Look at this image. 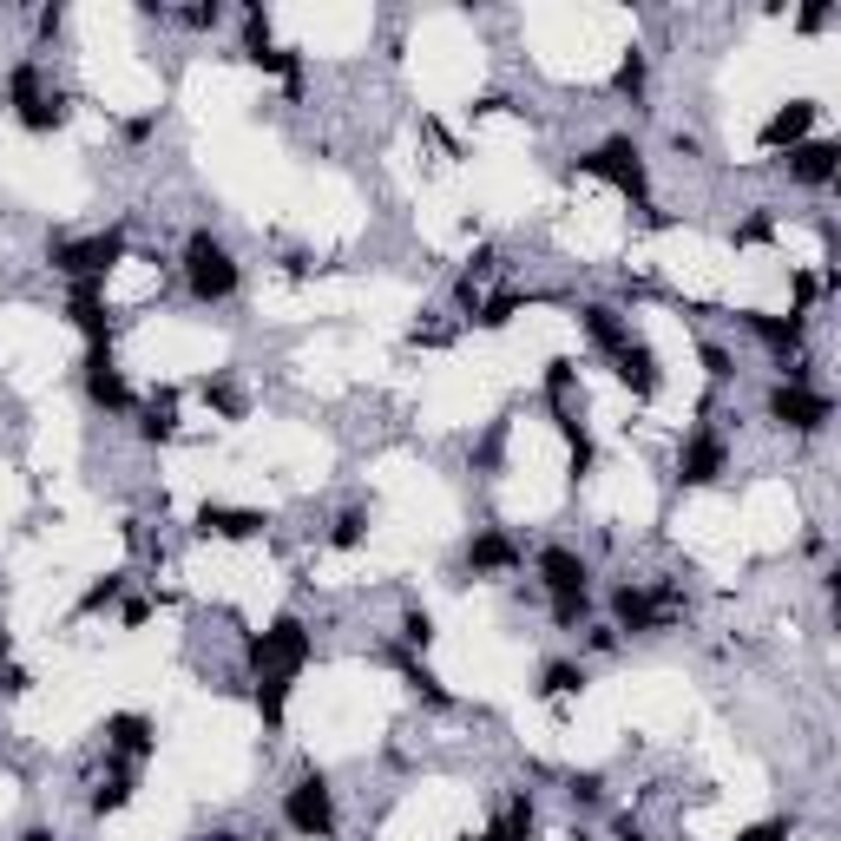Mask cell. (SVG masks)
<instances>
[{"instance_id":"cell-1","label":"cell","mask_w":841,"mask_h":841,"mask_svg":"<svg viewBox=\"0 0 841 841\" xmlns=\"http://www.w3.org/2000/svg\"><path fill=\"white\" fill-rule=\"evenodd\" d=\"M185 283H191L198 303H224L237 289V257L210 230H191V244H185Z\"/></svg>"},{"instance_id":"cell-2","label":"cell","mask_w":841,"mask_h":841,"mask_svg":"<svg viewBox=\"0 0 841 841\" xmlns=\"http://www.w3.org/2000/svg\"><path fill=\"white\" fill-rule=\"evenodd\" d=\"M244 657L257 664V677H296L303 657H309V631H303V619H277L270 631H257L244 644Z\"/></svg>"},{"instance_id":"cell-3","label":"cell","mask_w":841,"mask_h":841,"mask_svg":"<svg viewBox=\"0 0 841 841\" xmlns=\"http://www.w3.org/2000/svg\"><path fill=\"white\" fill-rule=\"evenodd\" d=\"M126 257V230H99V237H79V244H53V270L72 283H99L106 270H119Z\"/></svg>"},{"instance_id":"cell-4","label":"cell","mask_w":841,"mask_h":841,"mask_svg":"<svg viewBox=\"0 0 841 841\" xmlns=\"http://www.w3.org/2000/svg\"><path fill=\"white\" fill-rule=\"evenodd\" d=\"M283 822H289L296 835H309V841L336 835V795H329V782H323V775H303V782L283 795Z\"/></svg>"},{"instance_id":"cell-5","label":"cell","mask_w":841,"mask_h":841,"mask_svg":"<svg viewBox=\"0 0 841 841\" xmlns=\"http://www.w3.org/2000/svg\"><path fill=\"white\" fill-rule=\"evenodd\" d=\"M585 171L605 178V185H619L625 198H644V158H637V145L631 139H605L592 158H585Z\"/></svg>"},{"instance_id":"cell-6","label":"cell","mask_w":841,"mask_h":841,"mask_svg":"<svg viewBox=\"0 0 841 841\" xmlns=\"http://www.w3.org/2000/svg\"><path fill=\"white\" fill-rule=\"evenodd\" d=\"M770 420L795 427V434H815V427L829 420V402H822V395H809L802 382H782V388H770Z\"/></svg>"},{"instance_id":"cell-7","label":"cell","mask_w":841,"mask_h":841,"mask_svg":"<svg viewBox=\"0 0 841 841\" xmlns=\"http://www.w3.org/2000/svg\"><path fill=\"white\" fill-rule=\"evenodd\" d=\"M86 395H92V408H106V415H126V408H132V388H126V375L112 368V349H86Z\"/></svg>"},{"instance_id":"cell-8","label":"cell","mask_w":841,"mask_h":841,"mask_svg":"<svg viewBox=\"0 0 841 841\" xmlns=\"http://www.w3.org/2000/svg\"><path fill=\"white\" fill-rule=\"evenodd\" d=\"M67 316H72V329H79L92 349H112V316H106V296H99V283H72Z\"/></svg>"},{"instance_id":"cell-9","label":"cell","mask_w":841,"mask_h":841,"mask_svg":"<svg viewBox=\"0 0 841 841\" xmlns=\"http://www.w3.org/2000/svg\"><path fill=\"white\" fill-rule=\"evenodd\" d=\"M723 461H730V447H723L716 434H691L684 454H677V481H684V487H710V481L723 474Z\"/></svg>"},{"instance_id":"cell-10","label":"cell","mask_w":841,"mask_h":841,"mask_svg":"<svg viewBox=\"0 0 841 841\" xmlns=\"http://www.w3.org/2000/svg\"><path fill=\"white\" fill-rule=\"evenodd\" d=\"M585 578H592V565L578 560L572 546H546V553H540V585H546L553 598H565V592H585Z\"/></svg>"},{"instance_id":"cell-11","label":"cell","mask_w":841,"mask_h":841,"mask_svg":"<svg viewBox=\"0 0 841 841\" xmlns=\"http://www.w3.org/2000/svg\"><path fill=\"white\" fill-rule=\"evenodd\" d=\"M743 329H750V336H756V343H763L770 355H782V362H789V355L802 349V323H795V316H770V309H743Z\"/></svg>"},{"instance_id":"cell-12","label":"cell","mask_w":841,"mask_h":841,"mask_svg":"<svg viewBox=\"0 0 841 841\" xmlns=\"http://www.w3.org/2000/svg\"><path fill=\"white\" fill-rule=\"evenodd\" d=\"M198 533L205 540H257L264 513H250V506H198Z\"/></svg>"},{"instance_id":"cell-13","label":"cell","mask_w":841,"mask_h":841,"mask_svg":"<svg viewBox=\"0 0 841 841\" xmlns=\"http://www.w3.org/2000/svg\"><path fill=\"white\" fill-rule=\"evenodd\" d=\"M612 362H619V382H625V388L637 395V402H651V395L664 388V375H657V355L644 349L637 336H631V343H625L619 355H612Z\"/></svg>"},{"instance_id":"cell-14","label":"cell","mask_w":841,"mask_h":841,"mask_svg":"<svg viewBox=\"0 0 841 841\" xmlns=\"http://www.w3.org/2000/svg\"><path fill=\"white\" fill-rule=\"evenodd\" d=\"M835 165H841V145L835 139H809V145H795V151H789V178H795V185H829V178H835Z\"/></svg>"},{"instance_id":"cell-15","label":"cell","mask_w":841,"mask_h":841,"mask_svg":"<svg viewBox=\"0 0 841 841\" xmlns=\"http://www.w3.org/2000/svg\"><path fill=\"white\" fill-rule=\"evenodd\" d=\"M809 126H815V106H809V99H789L770 126H763V145H770V151H782V145L795 151V145L809 139Z\"/></svg>"},{"instance_id":"cell-16","label":"cell","mask_w":841,"mask_h":841,"mask_svg":"<svg viewBox=\"0 0 841 841\" xmlns=\"http://www.w3.org/2000/svg\"><path fill=\"white\" fill-rule=\"evenodd\" d=\"M106 736H112V750H119V756H151V750H158V730H151L145 716H132V710H126V716H112V723H106Z\"/></svg>"},{"instance_id":"cell-17","label":"cell","mask_w":841,"mask_h":841,"mask_svg":"<svg viewBox=\"0 0 841 841\" xmlns=\"http://www.w3.org/2000/svg\"><path fill=\"white\" fill-rule=\"evenodd\" d=\"M585 316V336H592V349H605V355H619L631 343V329L619 323V309H605V303H592V309H578Z\"/></svg>"},{"instance_id":"cell-18","label":"cell","mask_w":841,"mask_h":841,"mask_svg":"<svg viewBox=\"0 0 841 841\" xmlns=\"http://www.w3.org/2000/svg\"><path fill=\"white\" fill-rule=\"evenodd\" d=\"M467 560L481 565V572H506V565H520V546H513L506 533H481V540L467 546Z\"/></svg>"},{"instance_id":"cell-19","label":"cell","mask_w":841,"mask_h":841,"mask_svg":"<svg viewBox=\"0 0 841 841\" xmlns=\"http://www.w3.org/2000/svg\"><path fill=\"white\" fill-rule=\"evenodd\" d=\"M139 434H145V441H151V447H158V441H171V434H178V402H171V395H158V402L145 408Z\"/></svg>"},{"instance_id":"cell-20","label":"cell","mask_w":841,"mask_h":841,"mask_svg":"<svg viewBox=\"0 0 841 841\" xmlns=\"http://www.w3.org/2000/svg\"><path fill=\"white\" fill-rule=\"evenodd\" d=\"M20 126H27V132H60V126H67V99H53V92L33 99V106L20 112Z\"/></svg>"},{"instance_id":"cell-21","label":"cell","mask_w":841,"mask_h":841,"mask_svg":"<svg viewBox=\"0 0 841 841\" xmlns=\"http://www.w3.org/2000/svg\"><path fill=\"white\" fill-rule=\"evenodd\" d=\"M119 592H126V572H106V578H92V585H86V598H79V619L106 612V605H112Z\"/></svg>"},{"instance_id":"cell-22","label":"cell","mask_w":841,"mask_h":841,"mask_svg":"<svg viewBox=\"0 0 841 841\" xmlns=\"http://www.w3.org/2000/svg\"><path fill=\"white\" fill-rule=\"evenodd\" d=\"M572 691H585V664H546V684H540V697H572Z\"/></svg>"},{"instance_id":"cell-23","label":"cell","mask_w":841,"mask_h":841,"mask_svg":"<svg viewBox=\"0 0 841 841\" xmlns=\"http://www.w3.org/2000/svg\"><path fill=\"white\" fill-rule=\"evenodd\" d=\"M283 703H289V677H257V710L270 730H283Z\"/></svg>"},{"instance_id":"cell-24","label":"cell","mask_w":841,"mask_h":841,"mask_svg":"<svg viewBox=\"0 0 841 841\" xmlns=\"http://www.w3.org/2000/svg\"><path fill=\"white\" fill-rule=\"evenodd\" d=\"M7 99H13L20 112H27L33 99H47V92H40V67H13L7 72Z\"/></svg>"},{"instance_id":"cell-25","label":"cell","mask_w":841,"mask_h":841,"mask_svg":"<svg viewBox=\"0 0 841 841\" xmlns=\"http://www.w3.org/2000/svg\"><path fill=\"white\" fill-rule=\"evenodd\" d=\"M526 835H533V802L520 795V802L506 809V822H499V829H493L487 841H526Z\"/></svg>"},{"instance_id":"cell-26","label":"cell","mask_w":841,"mask_h":841,"mask_svg":"<svg viewBox=\"0 0 841 841\" xmlns=\"http://www.w3.org/2000/svg\"><path fill=\"white\" fill-rule=\"evenodd\" d=\"M198 395H205V402L217 408V415H230V420L244 415V395H237L230 382H210V375H205V382H198Z\"/></svg>"},{"instance_id":"cell-27","label":"cell","mask_w":841,"mask_h":841,"mask_svg":"<svg viewBox=\"0 0 841 841\" xmlns=\"http://www.w3.org/2000/svg\"><path fill=\"white\" fill-rule=\"evenodd\" d=\"M126 795H132V775L119 770L112 782H99V789H92V809H99V815H112V809H126Z\"/></svg>"},{"instance_id":"cell-28","label":"cell","mask_w":841,"mask_h":841,"mask_svg":"<svg viewBox=\"0 0 841 841\" xmlns=\"http://www.w3.org/2000/svg\"><path fill=\"white\" fill-rule=\"evenodd\" d=\"M362 540H368V513H343V520H336V533H329V546H343V553L362 546Z\"/></svg>"},{"instance_id":"cell-29","label":"cell","mask_w":841,"mask_h":841,"mask_svg":"<svg viewBox=\"0 0 841 841\" xmlns=\"http://www.w3.org/2000/svg\"><path fill=\"white\" fill-rule=\"evenodd\" d=\"M612 86H619V92H631V99L644 92V53H637V47H631L625 60H619V79H612Z\"/></svg>"},{"instance_id":"cell-30","label":"cell","mask_w":841,"mask_h":841,"mask_svg":"<svg viewBox=\"0 0 841 841\" xmlns=\"http://www.w3.org/2000/svg\"><path fill=\"white\" fill-rule=\"evenodd\" d=\"M578 619H585V592H565V598H553V625H578Z\"/></svg>"},{"instance_id":"cell-31","label":"cell","mask_w":841,"mask_h":841,"mask_svg":"<svg viewBox=\"0 0 841 841\" xmlns=\"http://www.w3.org/2000/svg\"><path fill=\"white\" fill-rule=\"evenodd\" d=\"M770 237H775V217H770V210H756V217L736 230V244H770Z\"/></svg>"},{"instance_id":"cell-32","label":"cell","mask_w":841,"mask_h":841,"mask_svg":"<svg viewBox=\"0 0 841 841\" xmlns=\"http://www.w3.org/2000/svg\"><path fill=\"white\" fill-rule=\"evenodd\" d=\"M402 637L408 644H434V619L427 612H402Z\"/></svg>"},{"instance_id":"cell-33","label":"cell","mask_w":841,"mask_h":841,"mask_svg":"<svg viewBox=\"0 0 841 841\" xmlns=\"http://www.w3.org/2000/svg\"><path fill=\"white\" fill-rule=\"evenodd\" d=\"M736 841H789V815H770V822H756V829H743Z\"/></svg>"},{"instance_id":"cell-34","label":"cell","mask_w":841,"mask_h":841,"mask_svg":"<svg viewBox=\"0 0 841 841\" xmlns=\"http://www.w3.org/2000/svg\"><path fill=\"white\" fill-rule=\"evenodd\" d=\"M703 368H710V382H730V375H736V362L723 349H703Z\"/></svg>"},{"instance_id":"cell-35","label":"cell","mask_w":841,"mask_h":841,"mask_svg":"<svg viewBox=\"0 0 841 841\" xmlns=\"http://www.w3.org/2000/svg\"><path fill=\"white\" fill-rule=\"evenodd\" d=\"M598 795H605L598 775H572V802H598Z\"/></svg>"},{"instance_id":"cell-36","label":"cell","mask_w":841,"mask_h":841,"mask_svg":"<svg viewBox=\"0 0 841 841\" xmlns=\"http://www.w3.org/2000/svg\"><path fill=\"white\" fill-rule=\"evenodd\" d=\"M619 841H644V829H637L631 815H619Z\"/></svg>"},{"instance_id":"cell-37","label":"cell","mask_w":841,"mask_h":841,"mask_svg":"<svg viewBox=\"0 0 841 841\" xmlns=\"http://www.w3.org/2000/svg\"><path fill=\"white\" fill-rule=\"evenodd\" d=\"M20 841H53V835H47V829H27V835H20Z\"/></svg>"},{"instance_id":"cell-38","label":"cell","mask_w":841,"mask_h":841,"mask_svg":"<svg viewBox=\"0 0 841 841\" xmlns=\"http://www.w3.org/2000/svg\"><path fill=\"white\" fill-rule=\"evenodd\" d=\"M205 841H244V835H230V829H224V835H205Z\"/></svg>"},{"instance_id":"cell-39","label":"cell","mask_w":841,"mask_h":841,"mask_svg":"<svg viewBox=\"0 0 841 841\" xmlns=\"http://www.w3.org/2000/svg\"><path fill=\"white\" fill-rule=\"evenodd\" d=\"M0 657H7V631H0Z\"/></svg>"}]
</instances>
